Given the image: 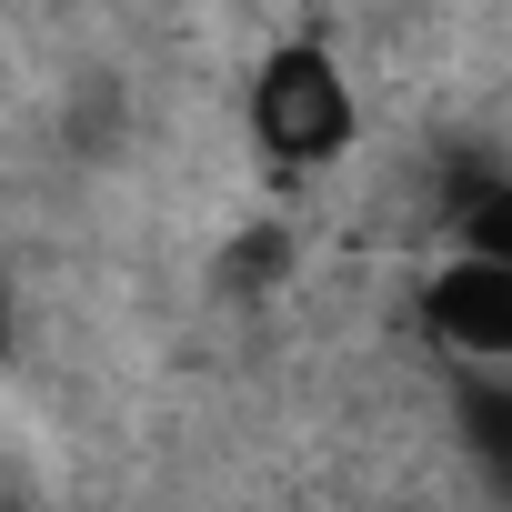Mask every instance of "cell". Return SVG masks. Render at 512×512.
Segmentation results:
<instances>
[{
  "instance_id": "obj_5",
  "label": "cell",
  "mask_w": 512,
  "mask_h": 512,
  "mask_svg": "<svg viewBox=\"0 0 512 512\" xmlns=\"http://www.w3.org/2000/svg\"><path fill=\"white\" fill-rule=\"evenodd\" d=\"M272 272H292V231H251V241L231 251V262H221V292H241V302H251Z\"/></svg>"
},
{
  "instance_id": "obj_4",
  "label": "cell",
  "mask_w": 512,
  "mask_h": 512,
  "mask_svg": "<svg viewBox=\"0 0 512 512\" xmlns=\"http://www.w3.org/2000/svg\"><path fill=\"white\" fill-rule=\"evenodd\" d=\"M462 251H482V262H512V181H462Z\"/></svg>"
},
{
  "instance_id": "obj_3",
  "label": "cell",
  "mask_w": 512,
  "mask_h": 512,
  "mask_svg": "<svg viewBox=\"0 0 512 512\" xmlns=\"http://www.w3.org/2000/svg\"><path fill=\"white\" fill-rule=\"evenodd\" d=\"M452 422H462L472 472L512 502V372H452Z\"/></svg>"
},
{
  "instance_id": "obj_2",
  "label": "cell",
  "mask_w": 512,
  "mask_h": 512,
  "mask_svg": "<svg viewBox=\"0 0 512 512\" xmlns=\"http://www.w3.org/2000/svg\"><path fill=\"white\" fill-rule=\"evenodd\" d=\"M422 332H432L452 362H492V372H512V262L452 251V262L422 282Z\"/></svg>"
},
{
  "instance_id": "obj_6",
  "label": "cell",
  "mask_w": 512,
  "mask_h": 512,
  "mask_svg": "<svg viewBox=\"0 0 512 512\" xmlns=\"http://www.w3.org/2000/svg\"><path fill=\"white\" fill-rule=\"evenodd\" d=\"M0 362H11V272H0Z\"/></svg>"
},
{
  "instance_id": "obj_1",
  "label": "cell",
  "mask_w": 512,
  "mask_h": 512,
  "mask_svg": "<svg viewBox=\"0 0 512 512\" xmlns=\"http://www.w3.org/2000/svg\"><path fill=\"white\" fill-rule=\"evenodd\" d=\"M352 131H362V101H352V81L322 41H282L251 71V141H262V161L322 171V161L352 151Z\"/></svg>"
}]
</instances>
